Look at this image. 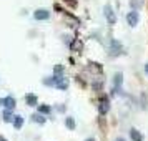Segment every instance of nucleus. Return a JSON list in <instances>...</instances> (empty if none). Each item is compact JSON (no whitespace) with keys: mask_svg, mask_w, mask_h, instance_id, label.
Here are the masks:
<instances>
[{"mask_svg":"<svg viewBox=\"0 0 148 141\" xmlns=\"http://www.w3.org/2000/svg\"><path fill=\"white\" fill-rule=\"evenodd\" d=\"M65 125H67L68 129H73L75 128V120L73 118H67V120H65Z\"/></svg>","mask_w":148,"mask_h":141,"instance_id":"obj_14","label":"nucleus"},{"mask_svg":"<svg viewBox=\"0 0 148 141\" xmlns=\"http://www.w3.org/2000/svg\"><path fill=\"white\" fill-rule=\"evenodd\" d=\"M103 12H105V17H107L108 25H115V23H116V17H115V14H113V8L110 7V5H105Z\"/></svg>","mask_w":148,"mask_h":141,"instance_id":"obj_1","label":"nucleus"},{"mask_svg":"<svg viewBox=\"0 0 148 141\" xmlns=\"http://www.w3.org/2000/svg\"><path fill=\"white\" fill-rule=\"evenodd\" d=\"M0 141H7V140H5V138H3V136H0Z\"/></svg>","mask_w":148,"mask_h":141,"instance_id":"obj_18","label":"nucleus"},{"mask_svg":"<svg viewBox=\"0 0 148 141\" xmlns=\"http://www.w3.org/2000/svg\"><path fill=\"white\" fill-rule=\"evenodd\" d=\"M15 103H17V101H15L14 96H7V98H3V105H5V108H7V110H14Z\"/></svg>","mask_w":148,"mask_h":141,"instance_id":"obj_5","label":"nucleus"},{"mask_svg":"<svg viewBox=\"0 0 148 141\" xmlns=\"http://www.w3.org/2000/svg\"><path fill=\"white\" fill-rule=\"evenodd\" d=\"M115 87H121V81H123V75L121 73H116L115 75Z\"/></svg>","mask_w":148,"mask_h":141,"instance_id":"obj_13","label":"nucleus"},{"mask_svg":"<svg viewBox=\"0 0 148 141\" xmlns=\"http://www.w3.org/2000/svg\"><path fill=\"white\" fill-rule=\"evenodd\" d=\"M32 121H35V123H45V118H43V116H42L40 114V111H38V113H35V114H32Z\"/></svg>","mask_w":148,"mask_h":141,"instance_id":"obj_9","label":"nucleus"},{"mask_svg":"<svg viewBox=\"0 0 148 141\" xmlns=\"http://www.w3.org/2000/svg\"><path fill=\"white\" fill-rule=\"evenodd\" d=\"M108 111V100L105 98V100H101V105H100V113H107Z\"/></svg>","mask_w":148,"mask_h":141,"instance_id":"obj_12","label":"nucleus"},{"mask_svg":"<svg viewBox=\"0 0 148 141\" xmlns=\"http://www.w3.org/2000/svg\"><path fill=\"white\" fill-rule=\"evenodd\" d=\"M127 22H128V25L135 27V25L138 23V14H136V12H130V14L127 15Z\"/></svg>","mask_w":148,"mask_h":141,"instance_id":"obj_3","label":"nucleus"},{"mask_svg":"<svg viewBox=\"0 0 148 141\" xmlns=\"http://www.w3.org/2000/svg\"><path fill=\"white\" fill-rule=\"evenodd\" d=\"M130 136H132V140L133 141H141L143 138H141V134L136 131V129H130Z\"/></svg>","mask_w":148,"mask_h":141,"instance_id":"obj_10","label":"nucleus"},{"mask_svg":"<svg viewBox=\"0 0 148 141\" xmlns=\"http://www.w3.org/2000/svg\"><path fill=\"white\" fill-rule=\"evenodd\" d=\"M85 141H95L93 138H88V140H85Z\"/></svg>","mask_w":148,"mask_h":141,"instance_id":"obj_20","label":"nucleus"},{"mask_svg":"<svg viewBox=\"0 0 148 141\" xmlns=\"http://www.w3.org/2000/svg\"><path fill=\"white\" fill-rule=\"evenodd\" d=\"M22 125H23V118L17 114V116L14 118V126H15V129H20V128H22Z\"/></svg>","mask_w":148,"mask_h":141,"instance_id":"obj_7","label":"nucleus"},{"mask_svg":"<svg viewBox=\"0 0 148 141\" xmlns=\"http://www.w3.org/2000/svg\"><path fill=\"white\" fill-rule=\"evenodd\" d=\"M145 73H148V63L145 65Z\"/></svg>","mask_w":148,"mask_h":141,"instance_id":"obj_17","label":"nucleus"},{"mask_svg":"<svg viewBox=\"0 0 148 141\" xmlns=\"http://www.w3.org/2000/svg\"><path fill=\"white\" fill-rule=\"evenodd\" d=\"M50 110H52V108L48 106V105H40V106H38V111H40V113H48Z\"/></svg>","mask_w":148,"mask_h":141,"instance_id":"obj_15","label":"nucleus"},{"mask_svg":"<svg viewBox=\"0 0 148 141\" xmlns=\"http://www.w3.org/2000/svg\"><path fill=\"white\" fill-rule=\"evenodd\" d=\"M62 70H63V68H62L60 65H58V67H55V73H58V75H60V73H62Z\"/></svg>","mask_w":148,"mask_h":141,"instance_id":"obj_16","label":"nucleus"},{"mask_svg":"<svg viewBox=\"0 0 148 141\" xmlns=\"http://www.w3.org/2000/svg\"><path fill=\"white\" fill-rule=\"evenodd\" d=\"M25 101H27L28 106H37V96L32 93H28L27 96H25Z\"/></svg>","mask_w":148,"mask_h":141,"instance_id":"obj_6","label":"nucleus"},{"mask_svg":"<svg viewBox=\"0 0 148 141\" xmlns=\"http://www.w3.org/2000/svg\"><path fill=\"white\" fill-rule=\"evenodd\" d=\"M110 53L112 55H120L121 53V45L116 40H112V48H110Z\"/></svg>","mask_w":148,"mask_h":141,"instance_id":"obj_4","label":"nucleus"},{"mask_svg":"<svg viewBox=\"0 0 148 141\" xmlns=\"http://www.w3.org/2000/svg\"><path fill=\"white\" fill-rule=\"evenodd\" d=\"M57 88H58V90H67L68 88V81L65 80V78H62V80L57 83Z\"/></svg>","mask_w":148,"mask_h":141,"instance_id":"obj_11","label":"nucleus"},{"mask_svg":"<svg viewBox=\"0 0 148 141\" xmlns=\"http://www.w3.org/2000/svg\"><path fill=\"white\" fill-rule=\"evenodd\" d=\"M116 141H125V140H123V138H116Z\"/></svg>","mask_w":148,"mask_h":141,"instance_id":"obj_19","label":"nucleus"},{"mask_svg":"<svg viewBox=\"0 0 148 141\" xmlns=\"http://www.w3.org/2000/svg\"><path fill=\"white\" fill-rule=\"evenodd\" d=\"M35 20H47L48 17H50V12L48 10H45V8H40V10H37L34 14Z\"/></svg>","mask_w":148,"mask_h":141,"instance_id":"obj_2","label":"nucleus"},{"mask_svg":"<svg viewBox=\"0 0 148 141\" xmlns=\"http://www.w3.org/2000/svg\"><path fill=\"white\" fill-rule=\"evenodd\" d=\"M14 114H12V110H7V111H5V113H3V121H5V123H10V121H14Z\"/></svg>","mask_w":148,"mask_h":141,"instance_id":"obj_8","label":"nucleus"}]
</instances>
